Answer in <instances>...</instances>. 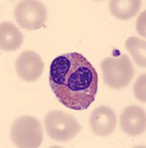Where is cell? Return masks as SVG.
<instances>
[{
	"label": "cell",
	"mask_w": 146,
	"mask_h": 148,
	"mask_svg": "<svg viewBox=\"0 0 146 148\" xmlns=\"http://www.w3.org/2000/svg\"><path fill=\"white\" fill-rule=\"evenodd\" d=\"M49 82L58 100L71 110H86L95 99L97 73L79 53H67L54 59L50 68Z\"/></svg>",
	"instance_id": "cell-1"
},
{
	"label": "cell",
	"mask_w": 146,
	"mask_h": 148,
	"mask_svg": "<svg viewBox=\"0 0 146 148\" xmlns=\"http://www.w3.org/2000/svg\"><path fill=\"white\" fill-rule=\"evenodd\" d=\"M104 82L114 89H123L127 87L134 76V68L127 56L107 57L101 64Z\"/></svg>",
	"instance_id": "cell-2"
},
{
	"label": "cell",
	"mask_w": 146,
	"mask_h": 148,
	"mask_svg": "<svg viewBox=\"0 0 146 148\" xmlns=\"http://www.w3.org/2000/svg\"><path fill=\"white\" fill-rule=\"evenodd\" d=\"M10 138L18 147H39L43 141L41 124L33 116H20L12 125Z\"/></svg>",
	"instance_id": "cell-3"
},
{
	"label": "cell",
	"mask_w": 146,
	"mask_h": 148,
	"mask_svg": "<svg viewBox=\"0 0 146 148\" xmlns=\"http://www.w3.org/2000/svg\"><path fill=\"white\" fill-rule=\"evenodd\" d=\"M46 133L52 139L67 141L80 133L81 125L69 113L61 110H52L44 119Z\"/></svg>",
	"instance_id": "cell-4"
},
{
	"label": "cell",
	"mask_w": 146,
	"mask_h": 148,
	"mask_svg": "<svg viewBox=\"0 0 146 148\" xmlns=\"http://www.w3.org/2000/svg\"><path fill=\"white\" fill-rule=\"evenodd\" d=\"M16 20L22 28L35 30L41 28L47 20V10L40 1L26 0L19 2L14 10Z\"/></svg>",
	"instance_id": "cell-5"
},
{
	"label": "cell",
	"mask_w": 146,
	"mask_h": 148,
	"mask_svg": "<svg viewBox=\"0 0 146 148\" xmlns=\"http://www.w3.org/2000/svg\"><path fill=\"white\" fill-rule=\"evenodd\" d=\"M44 64L37 53L32 51L22 52L16 62V71L19 78L26 82L37 81L44 71Z\"/></svg>",
	"instance_id": "cell-6"
},
{
	"label": "cell",
	"mask_w": 146,
	"mask_h": 148,
	"mask_svg": "<svg viewBox=\"0 0 146 148\" xmlns=\"http://www.w3.org/2000/svg\"><path fill=\"white\" fill-rule=\"evenodd\" d=\"M120 125L123 131L128 136L143 134L146 130L145 110L137 105L126 107L120 117Z\"/></svg>",
	"instance_id": "cell-7"
},
{
	"label": "cell",
	"mask_w": 146,
	"mask_h": 148,
	"mask_svg": "<svg viewBox=\"0 0 146 148\" xmlns=\"http://www.w3.org/2000/svg\"><path fill=\"white\" fill-rule=\"evenodd\" d=\"M89 125L92 131L97 136H109L116 128V113L111 108L106 105L97 107L91 113Z\"/></svg>",
	"instance_id": "cell-8"
},
{
	"label": "cell",
	"mask_w": 146,
	"mask_h": 148,
	"mask_svg": "<svg viewBox=\"0 0 146 148\" xmlns=\"http://www.w3.org/2000/svg\"><path fill=\"white\" fill-rule=\"evenodd\" d=\"M23 35L16 26L10 22H5L0 27V47L5 52L16 51L23 43Z\"/></svg>",
	"instance_id": "cell-9"
},
{
	"label": "cell",
	"mask_w": 146,
	"mask_h": 148,
	"mask_svg": "<svg viewBox=\"0 0 146 148\" xmlns=\"http://www.w3.org/2000/svg\"><path fill=\"white\" fill-rule=\"evenodd\" d=\"M140 7L141 2L139 0H111L109 3L111 14L122 20L134 17Z\"/></svg>",
	"instance_id": "cell-10"
},
{
	"label": "cell",
	"mask_w": 146,
	"mask_h": 148,
	"mask_svg": "<svg viewBox=\"0 0 146 148\" xmlns=\"http://www.w3.org/2000/svg\"><path fill=\"white\" fill-rule=\"evenodd\" d=\"M126 47L136 64L142 67L146 66V42L136 36H131L126 40Z\"/></svg>",
	"instance_id": "cell-11"
},
{
	"label": "cell",
	"mask_w": 146,
	"mask_h": 148,
	"mask_svg": "<svg viewBox=\"0 0 146 148\" xmlns=\"http://www.w3.org/2000/svg\"><path fill=\"white\" fill-rule=\"evenodd\" d=\"M145 73L142 74L136 80L134 85V92L136 98L142 102L145 103Z\"/></svg>",
	"instance_id": "cell-12"
},
{
	"label": "cell",
	"mask_w": 146,
	"mask_h": 148,
	"mask_svg": "<svg viewBox=\"0 0 146 148\" xmlns=\"http://www.w3.org/2000/svg\"><path fill=\"white\" fill-rule=\"evenodd\" d=\"M145 14L144 11L139 16L136 21V31L140 36L145 37Z\"/></svg>",
	"instance_id": "cell-13"
}]
</instances>
